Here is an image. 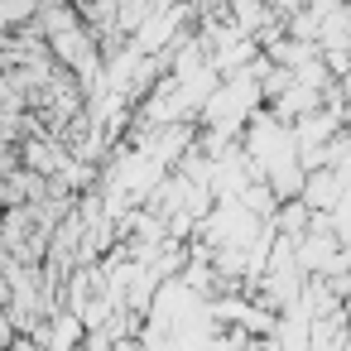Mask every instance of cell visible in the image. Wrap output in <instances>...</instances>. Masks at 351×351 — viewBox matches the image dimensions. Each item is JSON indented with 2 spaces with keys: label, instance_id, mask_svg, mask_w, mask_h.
I'll return each instance as SVG.
<instances>
[{
  "label": "cell",
  "instance_id": "cell-1",
  "mask_svg": "<svg viewBox=\"0 0 351 351\" xmlns=\"http://www.w3.org/2000/svg\"><path fill=\"white\" fill-rule=\"evenodd\" d=\"M327 231L337 236L341 250H351V188H346V193L337 197V207L327 212Z\"/></svg>",
  "mask_w": 351,
  "mask_h": 351
}]
</instances>
